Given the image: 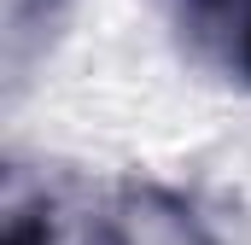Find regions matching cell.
<instances>
[{
    "mask_svg": "<svg viewBox=\"0 0 251 245\" xmlns=\"http://www.w3.org/2000/svg\"><path fill=\"white\" fill-rule=\"evenodd\" d=\"M170 12L193 64L251 88V0H170Z\"/></svg>",
    "mask_w": 251,
    "mask_h": 245,
    "instance_id": "1",
    "label": "cell"
},
{
    "mask_svg": "<svg viewBox=\"0 0 251 245\" xmlns=\"http://www.w3.org/2000/svg\"><path fill=\"white\" fill-rule=\"evenodd\" d=\"M0 245H59V234H53V216H41V210H12L6 216V240Z\"/></svg>",
    "mask_w": 251,
    "mask_h": 245,
    "instance_id": "2",
    "label": "cell"
}]
</instances>
